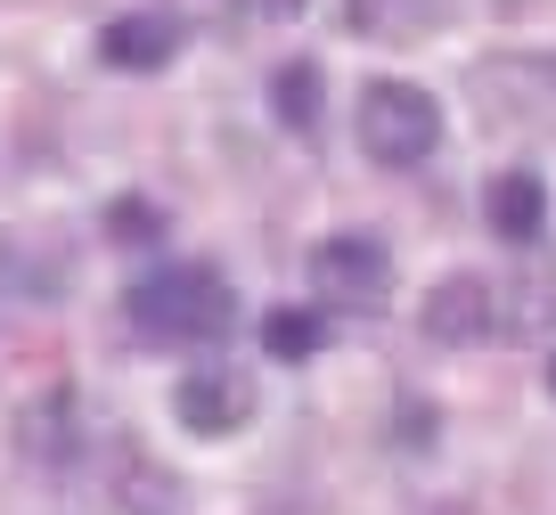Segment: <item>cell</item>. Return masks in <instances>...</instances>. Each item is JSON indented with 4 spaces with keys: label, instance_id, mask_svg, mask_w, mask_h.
<instances>
[{
    "label": "cell",
    "instance_id": "1",
    "mask_svg": "<svg viewBox=\"0 0 556 515\" xmlns=\"http://www.w3.org/2000/svg\"><path fill=\"white\" fill-rule=\"evenodd\" d=\"M123 319L139 327L148 343H222L229 319H238V287H229L213 262H156V271H139L131 294H123Z\"/></svg>",
    "mask_w": 556,
    "mask_h": 515
},
{
    "label": "cell",
    "instance_id": "2",
    "mask_svg": "<svg viewBox=\"0 0 556 515\" xmlns=\"http://www.w3.org/2000/svg\"><path fill=\"white\" fill-rule=\"evenodd\" d=\"M352 131H361V155L384 172H417L442 148V106L417 83H368L361 106H352Z\"/></svg>",
    "mask_w": 556,
    "mask_h": 515
},
{
    "label": "cell",
    "instance_id": "3",
    "mask_svg": "<svg viewBox=\"0 0 556 515\" xmlns=\"http://www.w3.org/2000/svg\"><path fill=\"white\" fill-rule=\"evenodd\" d=\"M312 287L336 311H384L393 303V254L361 229H336V238L312 246Z\"/></svg>",
    "mask_w": 556,
    "mask_h": 515
},
{
    "label": "cell",
    "instance_id": "4",
    "mask_svg": "<svg viewBox=\"0 0 556 515\" xmlns=\"http://www.w3.org/2000/svg\"><path fill=\"white\" fill-rule=\"evenodd\" d=\"M173 417L197 434V442H229V434L254 417V385L238 377V368H189L173 393Z\"/></svg>",
    "mask_w": 556,
    "mask_h": 515
},
{
    "label": "cell",
    "instance_id": "5",
    "mask_svg": "<svg viewBox=\"0 0 556 515\" xmlns=\"http://www.w3.org/2000/svg\"><path fill=\"white\" fill-rule=\"evenodd\" d=\"M426 336H442V343H491L500 336V294H491V278L483 271L442 278V287L426 294Z\"/></svg>",
    "mask_w": 556,
    "mask_h": 515
},
{
    "label": "cell",
    "instance_id": "6",
    "mask_svg": "<svg viewBox=\"0 0 556 515\" xmlns=\"http://www.w3.org/2000/svg\"><path fill=\"white\" fill-rule=\"evenodd\" d=\"M180 50V17H164V9H139V17H115L99 34V58L123 74H156L164 58Z\"/></svg>",
    "mask_w": 556,
    "mask_h": 515
},
{
    "label": "cell",
    "instance_id": "7",
    "mask_svg": "<svg viewBox=\"0 0 556 515\" xmlns=\"http://www.w3.org/2000/svg\"><path fill=\"white\" fill-rule=\"evenodd\" d=\"M483 213H491V229H500L507 246H532L540 229H548V189H540V172H500L483 189Z\"/></svg>",
    "mask_w": 556,
    "mask_h": 515
},
{
    "label": "cell",
    "instance_id": "8",
    "mask_svg": "<svg viewBox=\"0 0 556 515\" xmlns=\"http://www.w3.org/2000/svg\"><path fill=\"white\" fill-rule=\"evenodd\" d=\"M25 459H41L50 475H66L74 466V442H83V410H74V393L58 385V393H41L34 410H25Z\"/></svg>",
    "mask_w": 556,
    "mask_h": 515
},
{
    "label": "cell",
    "instance_id": "9",
    "mask_svg": "<svg viewBox=\"0 0 556 515\" xmlns=\"http://www.w3.org/2000/svg\"><path fill=\"white\" fill-rule=\"evenodd\" d=\"M344 25L368 34V41H417V34L442 25V0H352Z\"/></svg>",
    "mask_w": 556,
    "mask_h": 515
},
{
    "label": "cell",
    "instance_id": "10",
    "mask_svg": "<svg viewBox=\"0 0 556 515\" xmlns=\"http://www.w3.org/2000/svg\"><path fill=\"white\" fill-rule=\"evenodd\" d=\"M270 115L295 123V131H312V123H319V66H303V58H295V66H278L270 74Z\"/></svg>",
    "mask_w": 556,
    "mask_h": 515
},
{
    "label": "cell",
    "instance_id": "11",
    "mask_svg": "<svg viewBox=\"0 0 556 515\" xmlns=\"http://www.w3.org/2000/svg\"><path fill=\"white\" fill-rule=\"evenodd\" d=\"M262 352H270V361H312L319 352V319L295 311V303H278L270 319H262Z\"/></svg>",
    "mask_w": 556,
    "mask_h": 515
},
{
    "label": "cell",
    "instance_id": "12",
    "mask_svg": "<svg viewBox=\"0 0 556 515\" xmlns=\"http://www.w3.org/2000/svg\"><path fill=\"white\" fill-rule=\"evenodd\" d=\"M115 238H156V205H148V197H123L115 205Z\"/></svg>",
    "mask_w": 556,
    "mask_h": 515
},
{
    "label": "cell",
    "instance_id": "13",
    "mask_svg": "<svg viewBox=\"0 0 556 515\" xmlns=\"http://www.w3.org/2000/svg\"><path fill=\"white\" fill-rule=\"evenodd\" d=\"M312 0H238V17L245 25H287V17H303Z\"/></svg>",
    "mask_w": 556,
    "mask_h": 515
},
{
    "label": "cell",
    "instance_id": "14",
    "mask_svg": "<svg viewBox=\"0 0 556 515\" xmlns=\"http://www.w3.org/2000/svg\"><path fill=\"white\" fill-rule=\"evenodd\" d=\"M548 385H556V361H548Z\"/></svg>",
    "mask_w": 556,
    "mask_h": 515
}]
</instances>
